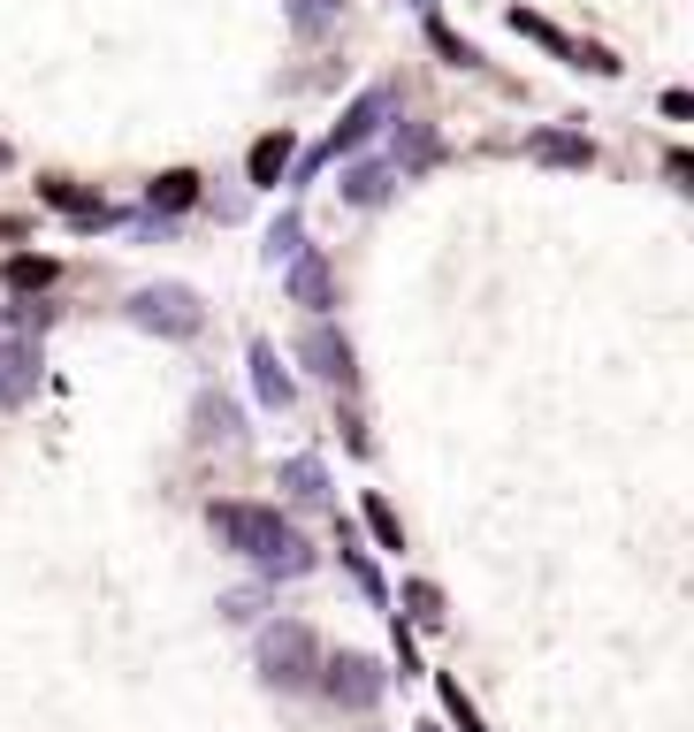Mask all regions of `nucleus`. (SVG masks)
Instances as JSON below:
<instances>
[{
  "mask_svg": "<svg viewBox=\"0 0 694 732\" xmlns=\"http://www.w3.org/2000/svg\"><path fill=\"white\" fill-rule=\"evenodd\" d=\"M206 527H214V542H221V550L252 558V565H260V573H275V581H291V573H306V565H314V542H306L283 511H268V504H214V511H206Z\"/></svg>",
  "mask_w": 694,
  "mask_h": 732,
  "instance_id": "obj_1",
  "label": "nucleus"
},
{
  "mask_svg": "<svg viewBox=\"0 0 694 732\" xmlns=\"http://www.w3.org/2000/svg\"><path fill=\"white\" fill-rule=\"evenodd\" d=\"M260 672H268V687H314L321 679V633L306 626V618H268L260 626Z\"/></svg>",
  "mask_w": 694,
  "mask_h": 732,
  "instance_id": "obj_2",
  "label": "nucleus"
},
{
  "mask_svg": "<svg viewBox=\"0 0 694 732\" xmlns=\"http://www.w3.org/2000/svg\"><path fill=\"white\" fill-rule=\"evenodd\" d=\"M123 313H130L138 328H153V336H198V328H206L198 297L183 291V283H146V291H130Z\"/></svg>",
  "mask_w": 694,
  "mask_h": 732,
  "instance_id": "obj_3",
  "label": "nucleus"
},
{
  "mask_svg": "<svg viewBox=\"0 0 694 732\" xmlns=\"http://www.w3.org/2000/svg\"><path fill=\"white\" fill-rule=\"evenodd\" d=\"M382 123H389V92L374 85V92H359V100H351V115L337 123V138L306 153V183H314V168H321V160H337V153H359L366 138H374V131H382Z\"/></svg>",
  "mask_w": 694,
  "mask_h": 732,
  "instance_id": "obj_4",
  "label": "nucleus"
},
{
  "mask_svg": "<svg viewBox=\"0 0 694 732\" xmlns=\"http://www.w3.org/2000/svg\"><path fill=\"white\" fill-rule=\"evenodd\" d=\"M321 695L344 710H374L382 702V664L374 656H321Z\"/></svg>",
  "mask_w": 694,
  "mask_h": 732,
  "instance_id": "obj_5",
  "label": "nucleus"
},
{
  "mask_svg": "<svg viewBox=\"0 0 694 732\" xmlns=\"http://www.w3.org/2000/svg\"><path fill=\"white\" fill-rule=\"evenodd\" d=\"M298 351H306V367H314L329 390H351V382H359V367H351V344H344V328H337V320H306Z\"/></svg>",
  "mask_w": 694,
  "mask_h": 732,
  "instance_id": "obj_6",
  "label": "nucleus"
},
{
  "mask_svg": "<svg viewBox=\"0 0 694 732\" xmlns=\"http://www.w3.org/2000/svg\"><path fill=\"white\" fill-rule=\"evenodd\" d=\"M38 199H46L54 214H69L77 229H107V222H115V206H100V199H92L84 183H69V176H46V183H38Z\"/></svg>",
  "mask_w": 694,
  "mask_h": 732,
  "instance_id": "obj_7",
  "label": "nucleus"
},
{
  "mask_svg": "<svg viewBox=\"0 0 694 732\" xmlns=\"http://www.w3.org/2000/svg\"><path fill=\"white\" fill-rule=\"evenodd\" d=\"M252 397H260L268 413H291V374H283L275 344H260V336H252Z\"/></svg>",
  "mask_w": 694,
  "mask_h": 732,
  "instance_id": "obj_8",
  "label": "nucleus"
},
{
  "mask_svg": "<svg viewBox=\"0 0 694 732\" xmlns=\"http://www.w3.org/2000/svg\"><path fill=\"white\" fill-rule=\"evenodd\" d=\"M38 390V351L15 336V344H0V405H23Z\"/></svg>",
  "mask_w": 694,
  "mask_h": 732,
  "instance_id": "obj_9",
  "label": "nucleus"
},
{
  "mask_svg": "<svg viewBox=\"0 0 694 732\" xmlns=\"http://www.w3.org/2000/svg\"><path fill=\"white\" fill-rule=\"evenodd\" d=\"M389 191H397V168H389V160H359V168L344 176V199H351V206H382Z\"/></svg>",
  "mask_w": 694,
  "mask_h": 732,
  "instance_id": "obj_10",
  "label": "nucleus"
},
{
  "mask_svg": "<svg viewBox=\"0 0 694 732\" xmlns=\"http://www.w3.org/2000/svg\"><path fill=\"white\" fill-rule=\"evenodd\" d=\"M153 214H183V206H198V168H169V176H153Z\"/></svg>",
  "mask_w": 694,
  "mask_h": 732,
  "instance_id": "obj_11",
  "label": "nucleus"
},
{
  "mask_svg": "<svg viewBox=\"0 0 694 732\" xmlns=\"http://www.w3.org/2000/svg\"><path fill=\"white\" fill-rule=\"evenodd\" d=\"M512 31H520V38H534L542 54H557V61H580V38H565L557 23H542V15H526V8H512Z\"/></svg>",
  "mask_w": 694,
  "mask_h": 732,
  "instance_id": "obj_12",
  "label": "nucleus"
},
{
  "mask_svg": "<svg viewBox=\"0 0 694 732\" xmlns=\"http://www.w3.org/2000/svg\"><path fill=\"white\" fill-rule=\"evenodd\" d=\"M291 131H268V138H260V146H252V160H244V168H252V183H283V168H291Z\"/></svg>",
  "mask_w": 694,
  "mask_h": 732,
  "instance_id": "obj_13",
  "label": "nucleus"
},
{
  "mask_svg": "<svg viewBox=\"0 0 694 732\" xmlns=\"http://www.w3.org/2000/svg\"><path fill=\"white\" fill-rule=\"evenodd\" d=\"M198 436H214V442H237V436H244V420H237V405H229L221 390H206V397H198Z\"/></svg>",
  "mask_w": 694,
  "mask_h": 732,
  "instance_id": "obj_14",
  "label": "nucleus"
},
{
  "mask_svg": "<svg viewBox=\"0 0 694 732\" xmlns=\"http://www.w3.org/2000/svg\"><path fill=\"white\" fill-rule=\"evenodd\" d=\"M428 160H443V138L428 123H397V168H428Z\"/></svg>",
  "mask_w": 694,
  "mask_h": 732,
  "instance_id": "obj_15",
  "label": "nucleus"
},
{
  "mask_svg": "<svg viewBox=\"0 0 694 732\" xmlns=\"http://www.w3.org/2000/svg\"><path fill=\"white\" fill-rule=\"evenodd\" d=\"M428 38H435V54H443L451 69H481V54H474V46H466V38H458V31H451L435 8H428Z\"/></svg>",
  "mask_w": 694,
  "mask_h": 732,
  "instance_id": "obj_16",
  "label": "nucleus"
},
{
  "mask_svg": "<svg viewBox=\"0 0 694 732\" xmlns=\"http://www.w3.org/2000/svg\"><path fill=\"white\" fill-rule=\"evenodd\" d=\"M54 275H61V268H54L46 252H15V260H8V291H46Z\"/></svg>",
  "mask_w": 694,
  "mask_h": 732,
  "instance_id": "obj_17",
  "label": "nucleus"
},
{
  "mask_svg": "<svg viewBox=\"0 0 694 732\" xmlns=\"http://www.w3.org/2000/svg\"><path fill=\"white\" fill-rule=\"evenodd\" d=\"M405 618H412V626H443V587L435 581H405Z\"/></svg>",
  "mask_w": 694,
  "mask_h": 732,
  "instance_id": "obj_18",
  "label": "nucleus"
},
{
  "mask_svg": "<svg viewBox=\"0 0 694 732\" xmlns=\"http://www.w3.org/2000/svg\"><path fill=\"white\" fill-rule=\"evenodd\" d=\"M283 488L306 496V504H321V496H329V473H321L314 458H291V465H283Z\"/></svg>",
  "mask_w": 694,
  "mask_h": 732,
  "instance_id": "obj_19",
  "label": "nucleus"
},
{
  "mask_svg": "<svg viewBox=\"0 0 694 732\" xmlns=\"http://www.w3.org/2000/svg\"><path fill=\"white\" fill-rule=\"evenodd\" d=\"M435 702L451 710V725H458V732H489V725H481V710L458 695V679H443V672H435Z\"/></svg>",
  "mask_w": 694,
  "mask_h": 732,
  "instance_id": "obj_20",
  "label": "nucleus"
},
{
  "mask_svg": "<svg viewBox=\"0 0 694 732\" xmlns=\"http://www.w3.org/2000/svg\"><path fill=\"white\" fill-rule=\"evenodd\" d=\"M291 291L306 297V305H329L337 283H329V268H321V260H298V268H291Z\"/></svg>",
  "mask_w": 694,
  "mask_h": 732,
  "instance_id": "obj_21",
  "label": "nucleus"
},
{
  "mask_svg": "<svg viewBox=\"0 0 694 732\" xmlns=\"http://www.w3.org/2000/svg\"><path fill=\"white\" fill-rule=\"evenodd\" d=\"M534 160H565V168H588V160H595V146H588V138H557V131H549V138H534Z\"/></svg>",
  "mask_w": 694,
  "mask_h": 732,
  "instance_id": "obj_22",
  "label": "nucleus"
},
{
  "mask_svg": "<svg viewBox=\"0 0 694 732\" xmlns=\"http://www.w3.org/2000/svg\"><path fill=\"white\" fill-rule=\"evenodd\" d=\"M366 527H374V542H382V550H405V527H397V511H389L374 488H366Z\"/></svg>",
  "mask_w": 694,
  "mask_h": 732,
  "instance_id": "obj_23",
  "label": "nucleus"
},
{
  "mask_svg": "<svg viewBox=\"0 0 694 732\" xmlns=\"http://www.w3.org/2000/svg\"><path fill=\"white\" fill-rule=\"evenodd\" d=\"M337 8H344V0H291V23H298V31H329Z\"/></svg>",
  "mask_w": 694,
  "mask_h": 732,
  "instance_id": "obj_24",
  "label": "nucleus"
},
{
  "mask_svg": "<svg viewBox=\"0 0 694 732\" xmlns=\"http://www.w3.org/2000/svg\"><path fill=\"white\" fill-rule=\"evenodd\" d=\"M268 260H298V214H283V222L268 229Z\"/></svg>",
  "mask_w": 694,
  "mask_h": 732,
  "instance_id": "obj_25",
  "label": "nucleus"
},
{
  "mask_svg": "<svg viewBox=\"0 0 694 732\" xmlns=\"http://www.w3.org/2000/svg\"><path fill=\"white\" fill-rule=\"evenodd\" d=\"M221 610H229V618H237V626H252V618H260V610H268V595H229V603H221Z\"/></svg>",
  "mask_w": 694,
  "mask_h": 732,
  "instance_id": "obj_26",
  "label": "nucleus"
},
{
  "mask_svg": "<svg viewBox=\"0 0 694 732\" xmlns=\"http://www.w3.org/2000/svg\"><path fill=\"white\" fill-rule=\"evenodd\" d=\"M664 168H672V176L694 191V146H672V153H664Z\"/></svg>",
  "mask_w": 694,
  "mask_h": 732,
  "instance_id": "obj_27",
  "label": "nucleus"
},
{
  "mask_svg": "<svg viewBox=\"0 0 694 732\" xmlns=\"http://www.w3.org/2000/svg\"><path fill=\"white\" fill-rule=\"evenodd\" d=\"M46 320H54V305H15V328H23V336H31V328H46Z\"/></svg>",
  "mask_w": 694,
  "mask_h": 732,
  "instance_id": "obj_28",
  "label": "nucleus"
},
{
  "mask_svg": "<svg viewBox=\"0 0 694 732\" xmlns=\"http://www.w3.org/2000/svg\"><path fill=\"white\" fill-rule=\"evenodd\" d=\"M664 115H672V123H680V115H694V92H680V85H672V92H664Z\"/></svg>",
  "mask_w": 694,
  "mask_h": 732,
  "instance_id": "obj_29",
  "label": "nucleus"
},
{
  "mask_svg": "<svg viewBox=\"0 0 694 732\" xmlns=\"http://www.w3.org/2000/svg\"><path fill=\"white\" fill-rule=\"evenodd\" d=\"M420 732H443V725H435V718H428V725H420Z\"/></svg>",
  "mask_w": 694,
  "mask_h": 732,
  "instance_id": "obj_30",
  "label": "nucleus"
},
{
  "mask_svg": "<svg viewBox=\"0 0 694 732\" xmlns=\"http://www.w3.org/2000/svg\"><path fill=\"white\" fill-rule=\"evenodd\" d=\"M0 168H8V146H0Z\"/></svg>",
  "mask_w": 694,
  "mask_h": 732,
  "instance_id": "obj_31",
  "label": "nucleus"
}]
</instances>
